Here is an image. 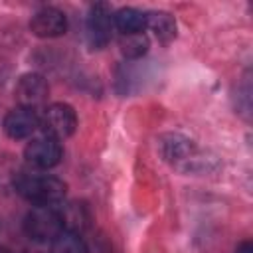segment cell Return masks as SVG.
I'll return each mask as SVG.
<instances>
[{
	"label": "cell",
	"instance_id": "7c38bea8",
	"mask_svg": "<svg viewBox=\"0 0 253 253\" xmlns=\"http://www.w3.org/2000/svg\"><path fill=\"white\" fill-rule=\"evenodd\" d=\"M146 16H148V26L152 28V32L156 34V38L160 42H170L176 38V20L172 14L158 10V12H150Z\"/></svg>",
	"mask_w": 253,
	"mask_h": 253
},
{
	"label": "cell",
	"instance_id": "4fadbf2b",
	"mask_svg": "<svg viewBox=\"0 0 253 253\" xmlns=\"http://www.w3.org/2000/svg\"><path fill=\"white\" fill-rule=\"evenodd\" d=\"M49 253H87V245L81 235L71 231H61L49 247Z\"/></svg>",
	"mask_w": 253,
	"mask_h": 253
},
{
	"label": "cell",
	"instance_id": "2e32d148",
	"mask_svg": "<svg viewBox=\"0 0 253 253\" xmlns=\"http://www.w3.org/2000/svg\"><path fill=\"white\" fill-rule=\"evenodd\" d=\"M237 253H253V245L249 241H243L239 247H237Z\"/></svg>",
	"mask_w": 253,
	"mask_h": 253
},
{
	"label": "cell",
	"instance_id": "3957f363",
	"mask_svg": "<svg viewBox=\"0 0 253 253\" xmlns=\"http://www.w3.org/2000/svg\"><path fill=\"white\" fill-rule=\"evenodd\" d=\"M24 231L38 243L53 241L63 231L57 206H36L34 210H30L24 217Z\"/></svg>",
	"mask_w": 253,
	"mask_h": 253
},
{
	"label": "cell",
	"instance_id": "9c48e42d",
	"mask_svg": "<svg viewBox=\"0 0 253 253\" xmlns=\"http://www.w3.org/2000/svg\"><path fill=\"white\" fill-rule=\"evenodd\" d=\"M38 126H40V117L34 109L28 107H16L8 111L4 117V132L14 140L28 138Z\"/></svg>",
	"mask_w": 253,
	"mask_h": 253
},
{
	"label": "cell",
	"instance_id": "8fae6325",
	"mask_svg": "<svg viewBox=\"0 0 253 253\" xmlns=\"http://www.w3.org/2000/svg\"><path fill=\"white\" fill-rule=\"evenodd\" d=\"M115 26L123 32V36H130V34H142L144 28L148 26V16L136 8H121L115 16Z\"/></svg>",
	"mask_w": 253,
	"mask_h": 253
},
{
	"label": "cell",
	"instance_id": "ba28073f",
	"mask_svg": "<svg viewBox=\"0 0 253 253\" xmlns=\"http://www.w3.org/2000/svg\"><path fill=\"white\" fill-rule=\"evenodd\" d=\"M30 30L38 38H59L67 30V18L61 10L53 6H45L32 16Z\"/></svg>",
	"mask_w": 253,
	"mask_h": 253
},
{
	"label": "cell",
	"instance_id": "5bb4252c",
	"mask_svg": "<svg viewBox=\"0 0 253 253\" xmlns=\"http://www.w3.org/2000/svg\"><path fill=\"white\" fill-rule=\"evenodd\" d=\"M121 53L126 59H138L148 51V38L144 34H130L123 36L121 40Z\"/></svg>",
	"mask_w": 253,
	"mask_h": 253
},
{
	"label": "cell",
	"instance_id": "277c9868",
	"mask_svg": "<svg viewBox=\"0 0 253 253\" xmlns=\"http://www.w3.org/2000/svg\"><path fill=\"white\" fill-rule=\"evenodd\" d=\"M40 125L43 132L55 140L67 138L77 128V115L71 105L67 103H53L43 111V117L40 119Z\"/></svg>",
	"mask_w": 253,
	"mask_h": 253
},
{
	"label": "cell",
	"instance_id": "52a82bcc",
	"mask_svg": "<svg viewBox=\"0 0 253 253\" xmlns=\"http://www.w3.org/2000/svg\"><path fill=\"white\" fill-rule=\"evenodd\" d=\"M111 12L105 4H95L87 16V42L93 49H103L111 42Z\"/></svg>",
	"mask_w": 253,
	"mask_h": 253
},
{
	"label": "cell",
	"instance_id": "8992f818",
	"mask_svg": "<svg viewBox=\"0 0 253 253\" xmlns=\"http://www.w3.org/2000/svg\"><path fill=\"white\" fill-rule=\"evenodd\" d=\"M47 93H49V85L43 79V75H40V73L22 75L14 89V95H16V101L20 103V107H28L34 111L47 99Z\"/></svg>",
	"mask_w": 253,
	"mask_h": 253
},
{
	"label": "cell",
	"instance_id": "5b68a950",
	"mask_svg": "<svg viewBox=\"0 0 253 253\" xmlns=\"http://www.w3.org/2000/svg\"><path fill=\"white\" fill-rule=\"evenodd\" d=\"M61 154L63 152H61L59 140H55L47 134H42V136H36L34 140H30L26 150H24L28 164L34 168H40V170H47V168L57 166L61 160Z\"/></svg>",
	"mask_w": 253,
	"mask_h": 253
},
{
	"label": "cell",
	"instance_id": "9a60e30c",
	"mask_svg": "<svg viewBox=\"0 0 253 253\" xmlns=\"http://www.w3.org/2000/svg\"><path fill=\"white\" fill-rule=\"evenodd\" d=\"M8 77H10V63L4 57H0V83H4Z\"/></svg>",
	"mask_w": 253,
	"mask_h": 253
},
{
	"label": "cell",
	"instance_id": "6da1fadb",
	"mask_svg": "<svg viewBox=\"0 0 253 253\" xmlns=\"http://www.w3.org/2000/svg\"><path fill=\"white\" fill-rule=\"evenodd\" d=\"M160 156L186 174H202L215 166L213 158L200 154L196 142L180 132H166L158 138Z\"/></svg>",
	"mask_w": 253,
	"mask_h": 253
},
{
	"label": "cell",
	"instance_id": "7a4b0ae2",
	"mask_svg": "<svg viewBox=\"0 0 253 253\" xmlns=\"http://www.w3.org/2000/svg\"><path fill=\"white\" fill-rule=\"evenodd\" d=\"M14 188L24 200L36 206H59L67 190L59 178L32 172H20L14 178Z\"/></svg>",
	"mask_w": 253,
	"mask_h": 253
},
{
	"label": "cell",
	"instance_id": "30bf717a",
	"mask_svg": "<svg viewBox=\"0 0 253 253\" xmlns=\"http://www.w3.org/2000/svg\"><path fill=\"white\" fill-rule=\"evenodd\" d=\"M57 213H59L63 231H71V233L81 235V231H85L89 227L91 213L83 202H69V204L57 208Z\"/></svg>",
	"mask_w": 253,
	"mask_h": 253
},
{
	"label": "cell",
	"instance_id": "e0dca14e",
	"mask_svg": "<svg viewBox=\"0 0 253 253\" xmlns=\"http://www.w3.org/2000/svg\"><path fill=\"white\" fill-rule=\"evenodd\" d=\"M0 253H12L10 249H6V247H0Z\"/></svg>",
	"mask_w": 253,
	"mask_h": 253
}]
</instances>
